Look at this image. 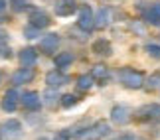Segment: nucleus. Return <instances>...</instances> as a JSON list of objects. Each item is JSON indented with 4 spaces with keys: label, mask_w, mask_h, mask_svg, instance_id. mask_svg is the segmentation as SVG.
<instances>
[{
    "label": "nucleus",
    "mask_w": 160,
    "mask_h": 140,
    "mask_svg": "<svg viewBox=\"0 0 160 140\" xmlns=\"http://www.w3.org/2000/svg\"><path fill=\"white\" fill-rule=\"evenodd\" d=\"M77 10V2L75 0H53V12L59 18H67Z\"/></svg>",
    "instance_id": "1a4fd4ad"
},
{
    "label": "nucleus",
    "mask_w": 160,
    "mask_h": 140,
    "mask_svg": "<svg viewBox=\"0 0 160 140\" xmlns=\"http://www.w3.org/2000/svg\"><path fill=\"white\" fill-rule=\"evenodd\" d=\"M22 136V123L16 118H8L0 123V140H18Z\"/></svg>",
    "instance_id": "7ed1b4c3"
},
{
    "label": "nucleus",
    "mask_w": 160,
    "mask_h": 140,
    "mask_svg": "<svg viewBox=\"0 0 160 140\" xmlns=\"http://www.w3.org/2000/svg\"><path fill=\"white\" fill-rule=\"evenodd\" d=\"M93 81L95 79L91 77V73H83V75L77 77V89L79 91H89L91 87H93Z\"/></svg>",
    "instance_id": "aec40b11"
},
{
    "label": "nucleus",
    "mask_w": 160,
    "mask_h": 140,
    "mask_svg": "<svg viewBox=\"0 0 160 140\" xmlns=\"http://www.w3.org/2000/svg\"><path fill=\"white\" fill-rule=\"evenodd\" d=\"M109 132H111L109 123L97 120V123H93L91 126H87V128L79 130L75 136H77V140H103L105 136H109Z\"/></svg>",
    "instance_id": "f257e3e1"
},
{
    "label": "nucleus",
    "mask_w": 160,
    "mask_h": 140,
    "mask_svg": "<svg viewBox=\"0 0 160 140\" xmlns=\"http://www.w3.org/2000/svg\"><path fill=\"white\" fill-rule=\"evenodd\" d=\"M91 77L103 85V83H105L107 79H109V67H107V65H103V63L93 65V67H91Z\"/></svg>",
    "instance_id": "a211bd4d"
},
{
    "label": "nucleus",
    "mask_w": 160,
    "mask_h": 140,
    "mask_svg": "<svg viewBox=\"0 0 160 140\" xmlns=\"http://www.w3.org/2000/svg\"><path fill=\"white\" fill-rule=\"evenodd\" d=\"M132 30H134V32H138L140 36H144V26H140V24H132Z\"/></svg>",
    "instance_id": "c756f323"
},
{
    "label": "nucleus",
    "mask_w": 160,
    "mask_h": 140,
    "mask_svg": "<svg viewBox=\"0 0 160 140\" xmlns=\"http://www.w3.org/2000/svg\"><path fill=\"white\" fill-rule=\"evenodd\" d=\"M91 51L95 53V56H101V57H109V56H113V46H111V41L109 40H95L93 41V46H91Z\"/></svg>",
    "instance_id": "4468645a"
},
{
    "label": "nucleus",
    "mask_w": 160,
    "mask_h": 140,
    "mask_svg": "<svg viewBox=\"0 0 160 140\" xmlns=\"http://www.w3.org/2000/svg\"><path fill=\"white\" fill-rule=\"evenodd\" d=\"M18 57H20V65H22V67H34L36 61H38V51H36L34 47H24Z\"/></svg>",
    "instance_id": "dca6fc26"
},
{
    "label": "nucleus",
    "mask_w": 160,
    "mask_h": 140,
    "mask_svg": "<svg viewBox=\"0 0 160 140\" xmlns=\"http://www.w3.org/2000/svg\"><path fill=\"white\" fill-rule=\"evenodd\" d=\"M28 20H30V24H32L34 28H38V30H44V28H48L52 24L50 16H48L44 10H40V8L30 12V18H28Z\"/></svg>",
    "instance_id": "f8f14e48"
},
{
    "label": "nucleus",
    "mask_w": 160,
    "mask_h": 140,
    "mask_svg": "<svg viewBox=\"0 0 160 140\" xmlns=\"http://www.w3.org/2000/svg\"><path fill=\"white\" fill-rule=\"evenodd\" d=\"M158 85H160V73H154V75H152V77L148 79V81H146L144 87L148 89V91H154V89L158 87Z\"/></svg>",
    "instance_id": "393cba45"
},
{
    "label": "nucleus",
    "mask_w": 160,
    "mask_h": 140,
    "mask_svg": "<svg viewBox=\"0 0 160 140\" xmlns=\"http://www.w3.org/2000/svg\"><path fill=\"white\" fill-rule=\"evenodd\" d=\"M6 57H10V50L6 46V41H0V59H6Z\"/></svg>",
    "instance_id": "cd10ccee"
},
{
    "label": "nucleus",
    "mask_w": 160,
    "mask_h": 140,
    "mask_svg": "<svg viewBox=\"0 0 160 140\" xmlns=\"http://www.w3.org/2000/svg\"><path fill=\"white\" fill-rule=\"evenodd\" d=\"M77 28L83 32H91L95 28V14L91 10L89 4H85L79 8V16H77Z\"/></svg>",
    "instance_id": "20e7f679"
},
{
    "label": "nucleus",
    "mask_w": 160,
    "mask_h": 140,
    "mask_svg": "<svg viewBox=\"0 0 160 140\" xmlns=\"http://www.w3.org/2000/svg\"><path fill=\"white\" fill-rule=\"evenodd\" d=\"M30 6V0H10V8L14 12H24Z\"/></svg>",
    "instance_id": "b1692460"
},
{
    "label": "nucleus",
    "mask_w": 160,
    "mask_h": 140,
    "mask_svg": "<svg viewBox=\"0 0 160 140\" xmlns=\"http://www.w3.org/2000/svg\"><path fill=\"white\" fill-rule=\"evenodd\" d=\"M71 138V132L69 130H58L53 134V140H69Z\"/></svg>",
    "instance_id": "bb28decb"
},
{
    "label": "nucleus",
    "mask_w": 160,
    "mask_h": 140,
    "mask_svg": "<svg viewBox=\"0 0 160 140\" xmlns=\"http://www.w3.org/2000/svg\"><path fill=\"white\" fill-rule=\"evenodd\" d=\"M144 22L152 24V26H158L160 24V2H152L144 10Z\"/></svg>",
    "instance_id": "f3484780"
},
{
    "label": "nucleus",
    "mask_w": 160,
    "mask_h": 140,
    "mask_svg": "<svg viewBox=\"0 0 160 140\" xmlns=\"http://www.w3.org/2000/svg\"><path fill=\"white\" fill-rule=\"evenodd\" d=\"M44 99H46L44 103H46L48 107H53V105H55L58 101H61V97H59L58 93H53V89H48L46 93H44Z\"/></svg>",
    "instance_id": "4be33fe9"
},
{
    "label": "nucleus",
    "mask_w": 160,
    "mask_h": 140,
    "mask_svg": "<svg viewBox=\"0 0 160 140\" xmlns=\"http://www.w3.org/2000/svg\"><path fill=\"white\" fill-rule=\"evenodd\" d=\"M144 51L148 53V57L160 59V46H158V44H146V46H144Z\"/></svg>",
    "instance_id": "5701e85b"
},
{
    "label": "nucleus",
    "mask_w": 160,
    "mask_h": 140,
    "mask_svg": "<svg viewBox=\"0 0 160 140\" xmlns=\"http://www.w3.org/2000/svg\"><path fill=\"white\" fill-rule=\"evenodd\" d=\"M0 41H6V32H2V30H0Z\"/></svg>",
    "instance_id": "2f4dec72"
},
{
    "label": "nucleus",
    "mask_w": 160,
    "mask_h": 140,
    "mask_svg": "<svg viewBox=\"0 0 160 140\" xmlns=\"http://www.w3.org/2000/svg\"><path fill=\"white\" fill-rule=\"evenodd\" d=\"M115 140H140L138 136H134V134H122L119 138H115Z\"/></svg>",
    "instance_id": "c85d7f7f"
},
{
    "label": "nucleus",
    "mask_w": 160,
    "mask_h": 140,
    "mask_svg": "<svg viewBox=\"0 0 160 140\" xmlns=\"http://www.w3.org/2000/svg\"><path fill=\"white\" fill-rule=\"evenodd\" d=\"M2 81H4V73L0 71V83H2Z\"/></svg>",
    "instance_id": "473e14b6"
},
{
    "label": "nucleus",
    "mask_w": 160,
    "mask_h": 140,
    "mask_svg": "<svg viewBox=\"0 0 160 140\" xmlns=\"http://www.w3.org/2000/svg\"><path fill=\"white\" fill-rule=\"evenodd\" d=\"M131 118H132V111L127 105H117V107H113V111H111V120L119 126L128 124Z\"/></svg>",
    "instance_id": "0eeeda50"
},
{
    "label": "nucleus",
    "mask_w": 160,
    "mask_h": 140,
    "mask_svg": "<svg viewBox=\"0 0 160 140\" xmlns=\"http://www.w3.org/2000/svg\"><path fill=\"white\" fill-rule=\"evenodd\" d=\"M46 83H48V87H50V89H58V87H61V85L69 83V77L63 75L59 69H53V71H50L46 75Z\"/></svg>",
    "instance_id": "ddd939ff"
},
{
    "label": "nucleus",
    "mask_w": 160,
    "mask_h": 140,
    "mask_svg": "<svg viewBox=\"0 0 160 140\" xmlns=\"http://www.w3.org/2000/svg\"><path fill=\"white\" fill-rule=\"evenodd\" d=\"M119 81L122 83V87L127 89H142L144 87V73L137 71L132 67H122L119 71Z\"/></svg>",
    "instance_id": "f03ea898"
},
{
    "label": "nucleus",
    "mask_w": 160,
    "mask_h": 140,
    "mask_svg": "<svg viewBox=\"0 0 160 140\" xmlns=\"http://www.w3.org/2000/svg\"><path fill=\"white\" fill-rule=\"evenodd\" d=\"M59 103H61V107H63V109H71V107H75L77 103H79V99H77L75 95L67 93V95H61V101Z\"/></svg>",
    "instance_id": "412c9836"
},
{
    "label": "nucleus",
    "mask_w": 160,
    "mask_h": 140,
    "mask_svg": "<svg viewBox=\"0 0 160 140\" xmlns=\"http://www.w3.org/2000/svg\"><path fill=\"white\" fill-rule=\"evenodd\" d=\"M73 61V56H71V51H59L58 56L53 57V63H55V67L58 69H63V67H69Z\"/></svg>",
    "instance_id": "6ab92c4d"
},
{
    "label": "nucleus",
    "mask_w": 160,
    "mask_h": 140,
    "mask_svg": "<svg viewBox=\"0 0 160 140\" xmlns=\"http://www.w3.org/2000/svg\"><path fill=\"white\" fill-rule=\"evenodd\" d=\"M137 118L142 123H160V105L158 103H150L138 109Z\"/></svg>",
    "instance_id": "39448f33"
},
{
    "label": "nucleus",
    "mask_w": 160,
    "mask_h": 140,
    "mask_svg": "<svg viewBox=\"0 0 160 140\" xmlns=\"http://www.w3.org/2000/svg\"><path fill=\"white\" fill-rule=\"evenodd\" d=\"M6 10V0H0V14Z\"/></svg>",
    "instance_id": "7c9ffc66"
},
{
    "label": "nucleus",
    "mask_w": 160,
    "mask_h": 140,
    "mask_svg": "<svg viewBox=\"0 0 160 140\" xmlns=\"http://www.w3.org/2000/svg\"><path fill=\"white\" fill-rule=\"evenodd\" d=\"M20 99H22V95L16 91V87H12V89H8L4 93L2 101H0V109H2L4 113H14L18 103H20Z\"/></svg>",
    "instance_id": "423d86ee"
},
{
    "label": "nucleus",
    "mask_w": 160,
    "mask_h": 140,
    "mask_svg": "<svg viewBox=\"0 0 160 140\" xmlns=\"http://www.w3.org/2000/svg\"><path fill=\"white\" fill-rule=\"evenodd\" d=\"M34 77H36L34 67H20V69H16L14 73H12L10 83L14 85V87H20V85H24V83H30Z\"/></svg>",
    "instance_id": "6e6552de"
},
{
    "label": "nucleus",
    "mask_w": 160,
    "mask_h": 140,
    "mask_svg": "<svg viewBox=\"0 0 160 140\" xmlns=\"http://www.w3.org/2000/svg\"><path fill=\"white\" fill-rule=\"evenodd\" d=\"M22 107L24 109H28V111H40V107H42V101L40 99V93H36V91H26V93L22 95Z\"/></svg>",
    "instance_id": "9b49d317"
},
{
    "label": "nucleus",
    "mask_w": 160,
    "mask_h": 140,
    "mask_svg": "<svg viewBox=\"0 0 160 140\" xmlns=\"http://www.w3.org/2000/svg\"><path fill=\"white\" fill-rule=\"evenodd\" d=\"M111 22H113V10H111L109 6H103V8L97 12V16H95V28L103 30V28H107Z\"/></svg>",
    "instance_id": "2eb2a0df"
},
{
    "label": "nucleus",
    "mask_w": 160,
    "mask_h": 140,
    "mask_svg": "<svg viewBox=\"0 0 160 140\" xmlns=\"http://www.w3.org/2000/svg\"><path fill=\"white\" fill-rule=\"evenodd\" d=\"M24 36H26L28 40H34V38H38V36H40V30L34 28L32 24H28V26L24 28Z\"/></svg>",
    "instance_id": "a878e982"
},
{
    "label": "nucleus",
    "mask_w": 160,
    "mask_h": 140,
    "mask_svg": "<svg viewBox=\"0 0 160 140\" xmlns=\"http://www.w3.org/2000/svg\"><path fill=\"white\" fill-rule=\"evenodd\" d=\"M58 46H59V36L53 34V32L46 34L44 38L40 40V50H42V53H46V56H52V53L58 50Z\"/></svg>",
    "instance_id": "9d476101"
}]
</instances>
